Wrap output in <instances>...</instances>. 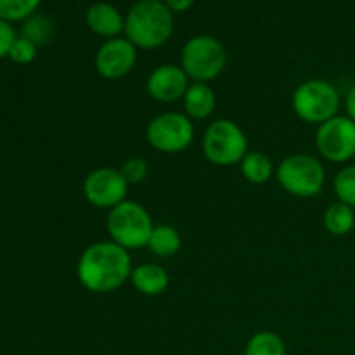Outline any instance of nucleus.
Segmentation results:
<instances>
[{"mask_svg":"<svg viewBox=\"0 0 355 355\" xmlns=\"http://www.w3.org/2000/svg\"><path fill=\"white\" fill-rule=\"evenodd\" d=\"M132 269L130 252L110 239L83 250L76 262V277L90 293L107 295L130 281Z\"/></svg>","mask_w":355,"mask_h":355,"instance_id":"nucleus-1","label":"nucleus"},{"mask_svg":"<svg viewBox=\"0 0 355 355\" xmlns=\"http://www.w3.org/2000/svg\"><path fill=\"white\" fill-rule=\"evenodd\" d=\"M123 33L137 49H158L173 33V12L163 0H139L125 16Z\"/></svg>","mask_w":355,"mask_h":355,"instance_id":"nucleus-2","label":"nucleus"},{"mask_svg":"<svg viewBox=\"0 0 355 355\" xmlns=\"http://www.w3.org/2000/svg\"><path fill=\"white\" fill-rule=\"evenodd\" d=\"M342 96L331 82L311 78L302 82L291 96V107L302 121L321 125L338 114Z\"/></svg>","mask_w":355,"mask_h":355,"instance_id":"nucleus-3","label":"nucleus"},{"mask_svg":"<svg viewBox=\"0 0 355 355\" xmlns=\"http://www.w3.org/2000/svg\"><path fill=\"white\" fill-rule=\"evenodd\" d=\"M153 227L155 224L151 215L137 201L125 200L123 203L107 211L106 229L111 241L128 252L146 248Z\"/></svg>","mask_w":355,"mask_h":355,"instance_id":"nucleus-4","label":"nucleus"},{"mask_svg":"<svg viewBox=\"0 0 355 355\" xmlns=\"http://www.w3.org/2000/svg\"><path fill=\"white\" fill-rule=\"evenodd\" d=\"M203 156L217 166L239 165L248 149V137L245 130L229 118L211 121L201 139Z\"/></svg>","mask_w":355,"mask_h":355,"instance_id":"nucleus-5","label":"nucleus"},{"mask_svg":"<svg viewBox=\"0 0 355 355\" xmlns=\"http://www.w3.org/2000/svg\"><path fill=\"white\" fill-rule=\"evenodd\" d=\"M227 64V51L218 38L211 35H196L184 44L180 68L191 82L208 83L222 75Z\"/></svg>","mask_w":355,"mask_h":355,"instance_id":"nucleus-6","label":"nucleus"},{"mask_svg":"<svg viewBox=\"0 0 355 355\" xmlns=\"http://www.w3.org/2000/svg\"><path fill=\"white\" fill-rule=\"evenodd\" d=\"M276 179L295 198H315L326 186V170L321 159L312 155H290L281 159Z\"/></svg>","mask_w":355,"mask_h":355,"instance_id":"nucleus-7","label":"nucleus"},{"mask_svg":"<svg viewBox=\"0 0 355 355\" xmlns=\"http://www.w3.org/2000/svg\"><path fill=\"white\" fill-rule=\"evenodd\" d=\"M194 123L186 113L166 111L153 118L146 127V141L165 155L182 153L193 144Z\"/></svg>","mask_w":355,"mask_h":355,"instance_id":"nucleus-8","label":"nucleus"},{"mask_svg":"<svg viewBox=\"0 0 355 355\" xmlns=\"http://www.w3.org/2000/svg\"><path fill=\"white\" fill-rule=\"evenodd\" d=\"M319 156L331 163H347L355 158V121L347 114H336L315 132Z\"/></svg>","mask_w":355,"mask_h":355,"instance_id":"nucleus-9","label":"nucleus"},{"mask_svg":"<svg viewBox=\"0 0 355 355\" xmlns=\"http://www.w3.org/2000/svg\"><path fill=\"white\" fill-rule=\"evenodd\" d=\"M128 182L121 175L120 168L113 166H99L89 172L83 179V196L92 207L99 210H113L127 200Z\"/></svg>","mask_w":355,"mask_h":355,"instance_id":"nucleus-10","label":"nucleus"},{"mask_svg":"<svg viewBox=\"0 0 355 355\" xmlns=\"http://www.w3.org/2000/svg\"><path fill=\"white\" fill-rule=\"evenodd\" d=\"M137 62V47L125 37L110 38L96 52L94 66L99 76L120 80L134 69Z\"/></svg>","mask_w":355,"mask_h":355,"instance_id":"nucleus-11","label":"nucleus"},{"mask_svg":"<svg viewBox=\"0 0 355 355\" xmlns=\"http://www.w3.org/2000/svg\"><path fill=\"white\" fill-rule=\"evenodd\" d=\"M189 83V76L180 68V64L165 62V64L156 66L149 73L146 80V92L158 103H177V101H182Z\"/></svg>","mask_w":355,"mask_h":355,"instance_id":"nucleus-12","label":"nucleus"},{"mask_svg":"<svg viewBox=\"0 0 355 355\" xmlns=\"http://www.w3.org/2000/svg\"><path fill=\"white\" fill-rule=\"evenodd\" d=\"M85 23L92 33L106 38H116L123 33L125 17L120 10L107 2H96L87 9Z\"/></svg>","mask_w":355,"mask_h":355,"instance_id":"nucleus-13","label":"nucleus"},{"mask_svg":"<svg viewBox=\"0 0 355 355\" xmlns=\"http://www.w3.org/2000/svg\"><path fill=\"white\" fill-rule=\"evenodd\" d=\"M184 113L191 120H207L215 113L217 107V96L210 83L191 82L186 94L182 97Z\"/></svg>","mask_w":355,"mask_h":355,"instance_id":"nucleus-14","label":"nucleus"},{"mask_svg":"<svg viewBox=\"0 0 355 355\" xmlns=\"http://www.w3.org/2000/svg\"><path fill=\"white\" fill-rule=\"evenodd\" d=\"M130 283L135 290L146 297H158L168 290V270L159 263H141L134 267L130 274Z\"/></svg>","mask_w":355,"mask_h":355,"instance_id":"nucleus-15","label":"nucleus"},{"mask_svg":"<svg viewBox=\"0 0 355 355\" xmlns=\"http://www.w3.org/2000/svg\"><path fill=\"white\" fill-rule=\"evenodd\" d=\"M180 246H182V238L180 232L177 231L173 225L159 224L153 227L151 236L146 248L158 259H168L179 253Z\"/></svg>","mask_w":355,"mask_h":355,"instance_id":"nucleus-16","label":"nucleus"},{"mask_svg":"<svg viewBox=\"0 0 355 355\" xmlns=\"http://www.w3.org/2000/svg\"><path fill=\"white\" fill-rule=\"evenodd\" d=\"M239 168H241V175L248 180L250 184H267L274 177V163L272 159L267 155H263L262 151H248L245 155V158L239 163Z\"/></svg>","mask_w":355,"mask_h":355,"instance_id":"nucleus-17","label":"nucleus"},{"mask_svg":"<svg viewBox=\"0 0 355 355\" xmlns=\"http://www.w3.org/2000/svg\"><path fill=\"white\" fill-rule=\"evenodd\" d=\"M322 224H324L326 231L333 236L350 234L355 227V210L349 205L336 200L324 210Z\"/></svg>","mask_w":355,"mask_h":355,"instance_id":"nucleus-18","label":"nucleus"},{"mask_svg":"<svg viewBox=\"0 0 355 355\" xmlns=\"http://www.w3.org/2000/svg\"><path fill=\"white\" fill-rule=\"evenodd\" d=\"M243 355H286V345L276 333L259 331L248 340Z\"/></svg>","mask_w":355,"mask_h":355,"instance_id":"nucleus-19","label":"nucleus"},{"mask_svg":"<svg viewBox=\"0 0 355 355\" xmlns=\"http://www.w3.org/2000/svg\"><path fill=\"white\" fill-rule=\"evenodd\" d=\"M54 35V24L49 19L47 16H30L23 24V30H21V37L28 38L30 42H33L37 47L45 45Z\"/></svg>","mask_w":355,"mask_h":355,"instance_id":"nucleus-20","label":"nucleus"},{"mask_svg":"<svg viewBox=\"0 0 355 355\" xmlns=\"http://www.w3.org/2000/svg\"><path fill=\"white\" fill-rule=\"evenodd\" d=\"M333 191L336 200L355 210V165H345L333 179Z\"/></svg>","mask_w":355,"mask_h":355,"instance_id":"nucleus-21","label":"nucleus"},{"mask_svg":"<svg viewBox=\"0 0 355 355\" xmlns=\"http://www.w3.org/2000/svg\"><path fill=\"white\" fill-rule=\"evenodd\" d=\"M40 0H0V17L9 23L12 21H26L33 16Z\"/></svg>","mask_w":355,"mask_h":355,"instance_id":"nucleus-22","label":"nucleus"},{"mask_svg":"<svg viewBox=\"0 0 355 355\" xmlns=\"http://www.w3.org/2000/svg\"><path fill=\"white\" fill-rule=\"evenodd\" d=\"M121 175L128 182V186H135V184H142L149 175V163L142 156H132L123 165L120 166Z\"/></svg>","mask_w":355,"mask_h":355,"instance_id":"nucleus-23","label":"nucleus"},{"mask_svg":"<svg viewBox=\"0 0 355 355\" xmlns=\"http://www.w3.org/2000/svg\"><path fill=\"white\" fill-rule=\"evenodd\" d=\"M37 51L38 47L33 42H30L24 37H17L16 40H14L7 58H10V61L16 62V64H30V62H33L35 58H37Z\"/></svg>","mask_w":355,"mask_h":355,"instance_id":"nucleus-24","label":"nucleus"},{"mask_svg":"<svg viewBox=\"0 0 355 355\" xmlns=\"http://www.w3.org/2000/svg\"><path fill=\"white\" fill-rule=\"evenodd\" d=\"M16 38H17V35H16V31H14V28L10 26L9 21H6L0 17V59L6 58V55H9V51H10V47H12V44Z\"/></svg>","mask_w":355,"mask_h":355,"instance_id":"nucleus-25","label":"nucleus"},{"mask_svg":"<svg viewBox=\"0 0 355 355\" xmlns=\"http://www.w3.org/2000/svg\"><path fill=\"white\" fill-rule=\"evenodd\" d=\"M163 2H165V6L168 7L172 12H186L187 9L193 7V3L196 2V0H163Z\"/></svg>","mask_w":355,"mask_h":355,"instance_id":"nucleus-26","label":"nucleus"},{"mask_svg":"<svg viewBox=\"0 0 355 355\" xmlns=\"http://www.w3.org/2000/svg\"><path fill=\"white\" fill-rule=\"evenodd\" d=\"M345 111H347V116L355 121V85L349 90V92H347L345 96Z\"/></svg>","mask_w":355,"mask_h":355,"instance_id":"nucleus-27","label":"nucleus"}]
</instances>
